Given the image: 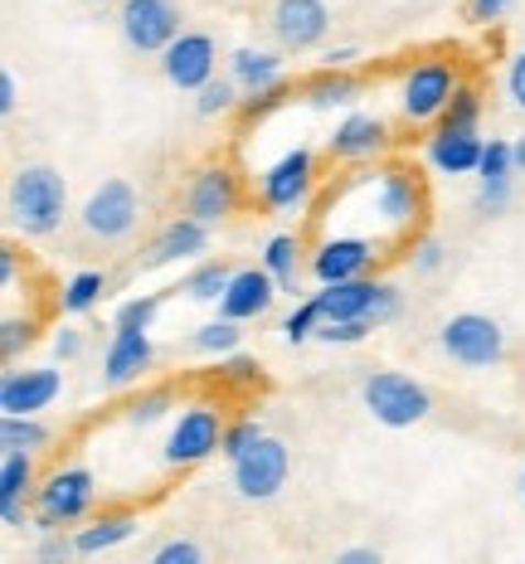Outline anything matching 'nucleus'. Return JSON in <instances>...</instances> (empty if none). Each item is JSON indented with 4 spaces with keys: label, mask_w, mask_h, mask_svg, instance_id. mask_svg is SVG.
<instances>
[{
    "label": "nucleus",
    "mask_w": 525,
    "mask_h": 564,
    "mask_svg": "<svg viewBox=\"0 0 525 564\" xmlns=\"http://www.w3.org/2000/svg\"><path fill=\"white\" fill-rule=\"evenodd\" d=\"M321 215H331L336 234H365L384 243H408L418 239V219H424V185L404 166H365L346 171L341 181L326 191Z\"/></svg>",
    "instance_id": "obj_1"
},
{
    "label": "nucleus",
    "mask_w": 525,
    "mask_h": 564,
    "mask_svg": "<svg viewBox=\"0 0 525 564\" xmlns=\"http://www.w3.org/2000/svg\"><path fill=\"white\" fill-rule=\"evenodd\" d=\"M10 229L25 239H50L68 215V181L54 166H20L10 181Z\"/></svg>",
    "instance_id": "obj_2"
},
{
    "label": "nucleus",
    "mask_w": 525,
    "mask_h": 564,
    "mask_svg": "<svg viewBox=\"0 0 525 564\" xmlns=\"http://www.w3.org/2000/svg\"><path fill=\"white\" fill-rule=\"evenodd\" d=\"M98 501V477L88 467L68 463V467H54L50 477L34 487V531H64V525L84 521Z\"/></svg>",
    "instance_id": "obj_3"
},
{
    "label": "nucleus",
    "mask_w": 525,
    "mask_h": 564,
    "mask_svg": "<svg viewBox=\"0 0 525 564\" xmlns=\"http://www.w3.org/2000/svg\"><path fill=\"white\" fill-rule=\"evenodd\" d=\"M458 64L452 58H418V64L404 68L400 78V117L408 127H434L442 108L458 93Z\"/></svg>",
    "instance_id": "obj_4"
},
{
    "label": "nucleus",
    "mask_w": 525,
    "mask_h": 564,
    "mask_svg": "<svg viewBox=\"0 0 525 564\" xmlns=\"http://www.w3.org/2000/svg\"><path fill=\"white\" fill-rule=\"evenodd\" d=\"M360 399H365L370 419L384 423V429H414L434 414V394L418 380H408L400 370H375L360 384Z\"/></svg>",
    "instance_id": "obj_5"
},
{
    "label": "nucleus",
    "mask_w": 525,
    "mask_h": 564,
    "mask_svg": "<svg viewBox=\"0 0 525 564\" xmlns=\"http://www.w3.org/2000/svg\"><path fill=\"white\" fill-rule=\"evenodd\" d=\"M136 219H142V195H136V185L122 181V175L92 185V195L84 199V209H78V229L102 243L127 239V234L136 229Z\"/></svg>",
    "instance_id": "obj_6"
},
{
    "label": "nucleus",
    "mask_w": 525,
    "mask_h": 564,
    "mask_svg": "<svg viewBox=\"0 0 525 564\" xmlns=\"http://www.w3.org/2000/svg\"><path fill=\"white\" fill-rule=\"evenodd\" d=\"M219 443H225V419H219V409L215 404H190L171 419L161 457H166V467H181L185 473V467H200L205 457H215Z\"/></svg>",
    "instance_id": "obj_7"
},
{
    "label": "nucleus",
    "mask_w": 525,
    "mask_h": 564,
    "mask_svg": "<svg viewBox=\"0 0 525 564\" xmlns=\"http://www.w3.org/2000/svg\"><path fill=\"white\" fill-rule=\"evenodd\" d=\"M438 346L467 370H492L506 356V332H501V322H492L482 312H458L442 322Z\"/></svg>",
    "instance_id": "obj_8"
},
{
    "label": "nucleus",
    "mask_w": 525,
    "mask_h": 564,
    "mask_svg": "<svg viewBox=\"0 0 525 564\" xmlns=\"http://www.w3.org/2000/svg\"><path fill=\"white\" fill-rule=\"evenodd\" d=\"M233 491H239L243 501H273L277 491L287 487V473H292V453L283 438H273V433H263L259 443H253L243 457H233Z\"/></svg>",
    "instance_id": "obj_9"
},
{
    "label": "nucleus",
    "mask_w": 525,
    "mask_h": 564,
    "mask_svg": "<svg viewBox=\"0 0 525 564\" xmlns=\"http://www.w3.org/2000/svg\"><path fill=\"white\" fill-rule=\"evenodd\" d=\"M390 258V249L365 234H321L317 249H311V278L317 282H341V278H365L370 268Z\"/></svg>",
    "instance_id": "obj_10"
},
{
    "label": "nucleus",
    "mask_w": 525,
    "mask_h": 564,
    "mask_svg": "<svg viewBox=\"0 0 525 564\" xmlns=\"http://www.w3.org/2000/svg\"><path fill=\"white\" fill-rule=\"evenodd\" d=\"M311 191H317V156L307 147H292L267 171H259V199L267 209H302Z\"/></svg>",
    "instance_id": "obj_11"
},
{
    "label": "nucleus",
    "mask_w": 525,
    "mask_h": 564,
    "mask_svg": "<svg viewBox=\"0 0 525 564\" xmlns=\"http://www.w3.org/2000/svg\"><path fill=\"white\" fill-rule=\"evenodd\" d=\"M215 68H219V50L200 30H181L166 44V54H161V74H166V84L181 88V93H200L209 78H215Z\"/></svg>",
    "instance_id": "obj_12"
},
{
    "label": "nucleus",
    "mask_w": 525,
    "mask_h": 564,
    "mask_svg": "<svg viewBox=\"0 0 525 564\" xmlns=\"http://www.w3.org/2000/svg\"><path fill=\"white\" fill-rule=\"evenodd\" d=\"M175 34H181L175 0H122V40L136 54H166Z\"/></svg>",
    "instance_id": "obj_13"
},
{
    "label": "nucleus",
    "mask_w": 525,
    "mask_h": 564,
    "mask_svg": "<svg viewBox=\"0 0 525 564\" xmlns=\"http://www.w3.org/2000/svg\"><path fill=\"white\" fill-rule=\"evenodd\" d=\"M243 205V185L239 175L229 166H200L190 181V191H185V209H190L195 219H205V225H219V219H229L233 209Z\"/></svg>",
    "instance_id": "obj_14"
},
{
    "label": "nucleus",
    "mask_w": 525,
    "mask_h": 564,
    "mask_svg": "<svg viewBox=\"0 0 525 564\" xmlns=\"http://www.w3.org/2000/svg\"><path fill=\"white\" fill-rule=\"evenodd\" d=\"M390 151V122L375 112H346L336 132L326 137V156L331 161H375Z\"/></svg>",
    "instance_id": "obj_15"
},
{
    "label": "nucleus",
    "mask_w": 525,
    "mask_h": 564,
    "mask_svg": "<svg viewBox=\"0 0 525 564\" xmlns=\"http://www.w3.org/2000/svg\"><path fill=\"white\" fill-rule=\"evenodd\" d=\"M273 34L283 50H317L326 40V30H331V10H326V0H277L273 6Z\"/></svg>",
    "instance_id": "obj_16"
},
{
    "label": "nucleus",
    "mask_w": 525,
    "mask_h": 564,
    "mask_svg": "<svg viewBox=\"0 0 525 564\" xmlns=\"http://www.w3.org/2000/svg\"><path fill=\"white\" fill-rule=\"evenodd\" d=\"M64 394V375L54 366H34V370H10L0 380V409L6 414H40L54 399Z\"/></svg>",
    "instance_id": "obj_17"
},
{
    "label": "nucleus",
    "mask_w": 525,
    "mask_h": 564,
    "mask_svg": "<svg viewBox=\"0 0 525 564\" xmlns=\"http://www.w3.org/2000/svg\"><path fill=\"white\" fill-rule=\"evenodd\" d=\"M151 360H156V346H151L146 332L112 326V340H108V350H102V380H108L112 390H122V384H136L151 370Z\"/></svg>",
    "instance_id": "obj_18"
},
{
    "label": "nucleus",
    "mask_w": 525,
    "mask_h": 564,
    "mask_svg": "<svg viewBox=\"0 0 525 564\" xmlns=\"http://www.w3.org/2000/svg\"><path fill=\"white\" fill-rule=\"evenodd\" d=\"M277 278L267 273V268H239V273L229 278V288H225V297H219V316H229V322H259V316L273 307V297H277Z\"/></svg>",
    "instance_id": "obj_19"
},
{
    "label": "nucleus",
    "mask_w": 525,
    "mask_h": 564,
    "mask_svg": "<svg viewBox=\"0 0 525 564\" xmlns=\"http://www.w3.org/2000/svg\"><path fill=\"white\" fill-rule=\"evenodd\" d=\"M516 156L511 141L492 137L482 147V166H477V215H501L511 205V181H516Z\"/></svg>",
    "instance_id": "obj_20"
},
{
    "label": "nucleus",
    "mask_w": 525,
    "mask_h": 564,
    "mask_svg": "<svg viewBox=\"0 0 525 564\" xmlns=\"http://www.w3.org/2000/svg\"><path fill=\"white\" fill-rule=\"evenodd\" d=\"M209 249V225L195 219L190 209L175 215L161 225V234L151 239V253H146V268H166V263H185V258H200Z\"/></svg>",
    "instance_id": "obj_21"
},
{
    "label": "nucleus",
    "mask_w": 525,
    "mask_h": 564,
    "mask_svg": "<svg viewBox=\"0 0 525 564\" xmlns=\"http://www.w3.org/2000/svg\"><path fill=\"white\" fill-rule=\"evenodd\" d=\"M482 147L486 141L477 132H438L434 127L424 141V156L438 175H477V166H482Z\"/></svg>",
    "instance_id": "obj_22"
},
{
    "label": "nucleus",
    "mask_w": 525,
    "mask_h": 564,
    "mask_svg": "<svg viewBox=\"0 0 525 564\" xmlns=\"http://www.w3.org/2000/svg\"><path fill=\"white\" fill-rule=\"evenodd\" d=\"M34 491V453H6L0 457V521L15 531L25 525V497Z\"/></svg>",
    "instance_id": "obj_23"
},
{
    "label": "nucleus",
    "mask_w": 525,
    "mask_h": 564,
    "mask_svg": "<svg viewBox=\"0 0 525 564\" xmlns=\"http://www.w3.org/2000/svg\"><path fill=\"white\" fill-rule=\"evenodd\" d=\"M375 278H341V282H321L317 302H321V316L326 322H350V316H365L370 322V302H375Z\"/></svg>",
    "instance_id": "obj_24"
},
{
    "label": "nucleus",
    "mask_w": 525,
    "mask_h": 564,
    "mask_svg": "<svg viewBox=\"0 0 525 564\" xmlns=\"http://www.w3.org/2000/svg\"><path fill=\"white\" fill-rule=\"evenodd\" d=\"M229 74H233V84H239L243 93H253V88L283 84L287 64H283V54L277 50H253V44H243V50L229 54Z\"/></svg>",
    "instance_id": "obj_25"
},
{
    "label": "nucleus",
    "mask_w": 525,
    "mask_h": 564,
    "mask_svg": "<svg viewBox=\"0 0 525 564\" xmlns=\"http://www.w3.org/2000/svg\"><path fill=\"white\" fill-rule=\"evenodd\" d=\"M136 531V511H127V507H117V511H102V516H92V521L78 531V555H102V550H117L122 540H132Z\"/></svg>",
    "instance_id": "obj_26"
},
{
    "label": "nucleus",
    "mask_w": 525,
    "mask_h": 564,
    "mask_svg": "<svg viewBox=\"0 0 525 564\" xmlns=\"http://www.w3.org/2000/svg\"><path fill=\"white\" fill-rule=\"evenodd\" d=\"M302 93H307L311 108H350V102L360 98V78L350 74V68H326L321 74H311L307 84H302Z\"/></svg>",
    "instance_id": "obj_27"
},
{
    "label": "nucleus",
    "mask_w": 525,
    "mask_h": 564,
    "mask_svg": "<svg viewBox=\"0 0 525 564\" xmlns=\"http://www.w3.org/2000/svg\"><path fill=\"white\" fill-rule=\"evenodd\" d=\"M263 268L277 278V288L297 297L302 292V243H297V234H273V239L263 243Z\"/></svg>",
    "instance_id": "obj_28"
},
{
    "label": "nucleus",
    "mask_w": 525,
    "mask_h": 564,
    "mask_svg": "<svg viewBox=\"0 0 525 564\" xmlns=\"http://www.w3.org/2000/svg\"><path fill=\"white\" fill-rule=\"evenodd\" d=\"M102 292H108V278L98 273V268H84V273H74L64 282V292H58V307L68 316H84L102 302Z\"/></svg>",
    "instance_id": "obj_29"
},
{
    "label": "nucleus",
    "mask_w": 525,
    "mask_h": 564,
    "mask_svg": "<svg viewBox=\"0 0 525 564\" xmlns=\"http://www.w3.org/2000/svg\"><path fill=\"white\" fill-rule=\"evenodd\" d=\"M50 443V429H44L34 414H6L0 419V448L6 453H40Z\"/></svg>",
    "instance_id": "obj_30"
},
{
    "label": "nucleus",
    "mask_w": 525,
    "mask_h": 564,
    "mask_svg": "<svg viewBox=\"0 0 525 564\" xmlns=\"http://www.w3.org/2000/svg\"><path fill=\"white\" fill-rule=\"evenodd\" d=\"M477 122H482V93H477L472 84H458V93H452V102L442 108L438 117V132H477Z\"/></svg>",
    "instance_id": "obj_31"
},
{
    "label": "nucleus",
    "mask_w": 525,
    "mask_h": 564,
    "mask_svg": "<svg viewBox=\"0 0 525 564\" xmlns=\"http://www.w3.org/2000/svg\"><path fill=\"white\" fill-rule=\"evenodd\" d=\"M229 278H233V268L219 263V258L215 263H200L190 278H185V297L190 302H219L225 297V288H229Z\"/></svg>",
    "instance_id": "obj_32"
},
{
    "label": "nucleus",
    "mask_w": 525,
    "mask_h": 564,
    "mask_svg": "<svg viewBox=\"0 0 525 564\" xmlns=\"http://www.w3.org/2000/svg\"><path fill=\"white\" fill-rule=\"evenodd\" d=\"M239 98H243V88L233 84V74L225 78H209V84L200 88V98H195V112L200 117H225V112H239Z\"/></svg>",
    "instance_id": "obj_33"
},
{
    "label": "nucleus",
    "mask_w": 525,
    "mask_h": 564,
    "mask_svg": "<svg viewBox=\"0 0 525 564\" xmlns=\"http://www.w3.org/2000/svg\"><path fill=\"white\" fill-rule=\"evenodd\" d=\"M171 404H175L171 390H146V394H136V399H127V404H122V423H127V429H146V423H161V419L171 414Z\"/></svg>",
    "instance_id": "obj_34"
},
{
    "label": "nucleus",
    "mask_w": 525,
    "mask_h": 564,
    "mask_svg": "<svg viewBox=\"0 0 525 564\" xmlns=\"http://www.w3.org/2000/svg\"><path fill=\"white\" fill-rule=\"evenodd\" d=\"M239 326L243 322H229V316H219V322H205L200 332L190 336V346L205 350V356H229V350H239V340H243Z\"/></svg>",
    "instance_id": "obj_35"
},
{
    "label": "nucleus",
    "mask_w": 525,
    "mask_h": 564,
    "mask_svg": "<svg viewBox=\"0 0 525 564\" xmlns=\"http://www.w3.org/2000/svg\"><path fill=\"white\" fill-rule=\"evenodd\" d=\"M326 322L321 316V302H317V292H311L307 302H297L287 316H283V336L292 340V346H302V340H317V326Z\"/></svg>",
    "instance_id": "obj_36"
},
{
    "label": "nucleus",
    "mask_w": 525,
    "mask_h": 564,
    "mask_svg": "<svg viewBox=\"0 0 525 564\" xmlns=\"http://www.w3.org/2000/svg\"><path fill=\"white\" fill-rule=\"evenodd\" d=\"M287 93H292V88H287V78H283V84H273V88H253V93H243V98H239V117H243V122H263L267 112L283 108Z\"/></svg>",
    "instance_id": "obj_37"
},
{
    "label": "nucleus",
    "mask_w": 525,
    "mask_h": 564,
    "mask_svg": "<svg viewBox=\"0 0 525 564\" xmlns=\"http://www.w3.org/2000/svg\"><path fill=\"white\" fill-rule=\"evenodd\" d=\"M156 312H161V292H142V297L122 302V307L112 312V326H132V332H151Z\"/></svg>",
    "instance_id": "obj_38"
},
{
    "label": "nucleus",
    "mask_w": 525,
    "mask_h": 564,
    "mask_svg": "<svg viewBox=\"0 0 525 564\" xmlns=\"http://www.w3.org/2000/svg\"><path fill=\"white\" fill-rule=\"evenodd\" d=\"M263 433H267V429H263L259 419H233V423H225V443H219V457H229V463H233V457L249 453L253 443L263 438Z\"/></svg>",
    "instance_id": "obj_39"
},
{
    "label": "nucleus",
    "mask_w": 525,
    "mask_h": 564,
    "mask_svg": "<svg viewBox=\"0 0 525 564\" xmlns=\"http://www.w3.org/2000/svg\"><path fill=\"white\" fill-rule=\"evenodd\" d=\"M370 332H375V326H370L365 316H350V322H321L317 340H321V346H360Z\"/></svg>",
    "instance_id": "obj_40"
},
{
    "label": "nucleus",
    "mask_w": 525,
    "mask_h": 564,
    "mask_svg": "<svg viewBox=\"0 0 525 564\" xmlns=\"http://www.w3.org/2000/svg\"><path fill=\"white\" fill-rule=\"evenodd\" d=\"M219 380L233 384V390H253V384H263V370H259V360H249V356H229L219 360Z\"/></svg>",
    "instance_id": "obj_41"
},
{
    "label": "nucleus",
    "mask_w": 525,
    "mask_h": 564,
    "mask_svg": "<svg viewBox=\"0 0 525 564\" xmlns=\"http://www.w3.org/2000/svg\"><path fill=\"white\" fill-rule=\"evenodd\" d=\"M30 340H34V322H30V316H6V322H0V356H6V360H15Z\"/></svg>",
    "instance_id": "obj_42"
},
{
    "label": "nucleus",
    "mask_w": 525,
    "mask_h": 564,
    "mask_svg": "<svg viewBox=\"0 0 525 564\" xmlns=\"http://www.w3.org/2000/svg\"><path fill=\"white\" fill-rule=\"evenodd\" d=\"M205 550L195 540H166V545L151 550V564H200Z\"/></svg>",
    "instance_id": "obj_43"
},
{
    "label": "nucleus",
    "mask_w": 525,
    "mask_h": 564,
    "mask_svg": "<svg viewBox=\"0 0 525 564\" xmlns=\"http://www.w3.org/2000/svg\"><path fill=\"white\" fill-rule=\"evenodd\" d=\"M394 316H400V288H394V282H380L375 302H370V326H390Z\"/></svg>",
    "instance_id": "obj_44"
},
{
    "label": "nucleus",
    "mask_w": 525,
    "mask_h": 564,
    "mask_svg": "<svg viewBox=\"0 0 525 564\" xmlns=\"http://www.w3.org/2000/svg\"><path fill=\"white\" fill-rule=\"evenodd\" d=\"M74 555H78V540H74V535H64V531H44V540H40V560H44V564L74 560Z\"/></svg>",
    "instance_id": "obj_45"
},
{
    "label": "nucleus",
    "mask_w": 525,
    "mask_h": 564,
    "mask_svg": "<svg viewBox=\"0 0 525 564\" xmlns=\"http://www.w3.org/2000/svg\"><path fill=\"white\" fill-rule=\"evenodd\" d=\"M408 263H414L418 278L438 273V268H442V243L438 239H414V258H408Z\"/></svg>",
    "instance_id": "obj_46"
},
{
    "label": "nucleus",
    "mask_w": 525,
    "mask_h": 564,
    "mask_svg": "<svg viewBox=\"0 0 525 564\" xmlns=\"http://www.w3.org/2000/svg\"><path fill=\"white\" fill-rule=\"evenodd\" d=\"M54 356L58 360H78V356H84V332H78V326H58V332H54Z\"/></svg>",
    "instance_id": "obj_47"
},
{
    "label": "nucleus",
    "mask_w": 525,
    "mask_h": 564,
    "mask_svg": "<svg viewBox=\"0 0 525 564\" xmlns=\"http://www.w3.org/2000/svg\"><path fill=\"white\" fill-rule=\"evenodd\" d=\"M511 6H516V0H467V15H472L477 25H492V20H501Z\"/></svg>",
    "instance_id": "obj_48"
},
{
    "label": "nucleus",
    "mask_w": 525,
    "mask_h": 564,
    "mask_svg": "<svg viewBox=\"0 0 525 564\" xmlns=\"http://www.w3.org/2000/svg\"><path fill=\"white\" fill-rule=\"evenodd\" d=\"M506 93H511V102L525 112V50L511 58V68H506Z\"/></svg>",
    "instance_id": "obj_49"
},
{
    "label": "nucleus",
    "mask_w": 525,
    "mask_h": 564,
    "mask_svg": "<svg viewBox=\"0 0 525 564\" xmlns=\"http://www.w3.org/2000/svg\"><path fill=\"white\" fill-rule=\"evenodd\" d=\"M20 108V84H15V74L10 68H0V112H15Z\"/></svg>",
    "instance_id": "obj_50"
},
{
    "label": "nucleus",
    "mask_w": 525,
    "mask_h": 564,
    "mask_svg": "<svg viewBox=\"0 0 525 564\" xmlns=\"http://www.w3.org/2000/svg\"><path fill=\"white\" fill-rule=\"evenodd\" d=\"M15 278H20V258H15V249H10V243H6V249H0V288H15Z\"/></svg>",
    "instance_id": "obj_51"
},
{
    "label": "nucleus",
    "mask_w": 525,
    "mask_h": 564,
    "mask_svg": "<svg viewBox=\"0 0 525 564\" xmlns=\"http://www.w3.org/2000/svg\"><path fill=\"white\" fill-rule=\"evenodd\" d=\"M336 564H380V550H370V545L341 550V555H336Z\"/></svg>",
    "instance_id": "obj_52"
},
{
    "label": "nucleus",
    "mask_w": 525,
    "mask_h": 564,
    "mask_svg": "<svg viewBox=\"0 0 525 564\" xmlns=\"http://www.w3.org/2000/svg\"><path fill=\"white\" fill-rule=\"evenodd\" d=\"M356 58H360V54L350 50V44H341V50H326V54H321V64H326V68H350Z\"/></svg>",
    "instance_id": "obj_53"
},
{
    "label": "nucleus",
    "mask_w": 525,
    "mask_h": 564,
    "mask_svg": "<svg viewBox=\"0 0 525 564\" xmlns=\"http://www.w3.org/2000/svg\"><path fill=\"white\" fill-rule=\"evenodd\" d=\"M511 156H516V171L525 175V137H521V141H511Z\"/></svg>",
    "instance_id": "obj_54"
},
{
    "label": "nucleus",
    "mask_w": 525,
    "mask_h": 564,
    "mask_svg": "<svg viewBox=\"0 0 525 564\" xmlns=\"http://www.w3.org/2000/svg\"><path fill=\"white\" fill-rule=\"evenodd\" d=\"M521 497H525V473H521Z\"/></svg>",
    "instance_id": "obj_55"
}]
</instances>
